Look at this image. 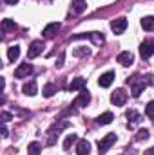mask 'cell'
<instances>
[{"instance_id":"cell-1","label":"cell","mask_w":154,"mask_h":155,"mask_svg":"<svg viewBox=\"0 0 154 155\" xmlns=\"http://www.w3.org/2000/svg\"><path fill=\"white\" fill-rule=\"evenodd\" d=\"M151 83V76H147V79L145 78H142V76H132V78H129L127 79V85H131V92H132V96L134 97H140V94L143 92V88L147 87Z\"/></svg>"},{"instance_id":"cell-2","label":"cell","mask_w":154,"mask_h":155,"mask_svg":"<svg viewBox=\"0 0 154 155\" xmlns=\"http://www.w3.org/2000/svg\"><path fill=\"white\" fill-rule=\"evenodd\" d=\"M116 141H118V135H116V134H113V132H111V134H107V135H105V137H103V139L98 143L100 153L107 152V150H109V148H111V146H113V144L116 143Z\"/></svg>"},{"instance_id":"cell-3","label":"cell","mask_w":154,"mask_h":155,"mask_svg":"<svg viewBox=\"0 0 154 155\" xmlns=\"http://www.w3.org/2000/svg\"><path fill=\"white\" fill-rule=\"evenodd\" d=\"M127 101V92L123 88H116L114 92L111 94V103L116 105V107H123Z\"/></svg>"},{"instance_id":"cell-4","label":"cell","mask_w":154,"mask_h":155,"mask_svg":"<svg viewBox=\"0 0 154 155\" xmlns=\"http://www.w3.org/2000/svg\"><path fill=\"white\" fill-rule=\"evenodd\" d=\"M45 49V45H44V41L42 40H37V41H33L31 45H29V51H27V58L29 60H35L37 56L42 54V51Z\"/></svg>"},{"instance_id":"cell-5","label":"cell","mask_w":154,"mask_h":155,"mask_svg":"<svg viewBox=\"0 0 154 155\" xmlns=\"http://www.w3.org/2000/svg\"><path fill=\"white\" fill-rule=\"evenodd\" d=\"M152 54H154V41H143L140 45V56L143 60H149Z\"/></svg>"},{"instance_id":"cell-6","label":"cell","mask_w":154,"mask_h":155,"mask_svg":"<svg viewBox=\"0 0 154 155\" xmlns=\"http://www.w3.org/2000/svg\"><path fill=\"white\" fill-rule=\"evenodd\" d=\"M89 101H91V92L83 88V90H82V92L78 94V97L75 99V103H73V105L82 108V107H87V105H89Z\"/></svg>"},{"instance_id":"cell-7","label":"cell","mask_w":154,"mask_h":155,"mask_svg":"<svg viewBox=\"0 0 154 155\" xmlns=\"http://www.w3.org/2000/svg\"><path fill=\"white\" fill-rule=\"evenodd\" d=\"M111 29H113V33L116 35H121L125 29H127V20L125 18H116L111 22Z\"/></svg>"},{"instance_id":"cell-8","label":"cell","mask_w":154,"mask_h":155,"mask_svg":"<svg viewBox=\"0 0 154 155\" xmlns=\"http://www.w3.org/2000/svg\"><path fill=\"white\" fill-rule=\"evenodd\" d=\"M31 72H33V65H31V63H22L20 67H16L15 78H29Z\"/></svg>"},{"instance_id":"cell-9","label":"cell","mask_w":154,"mask_h":155,"mask_svg":"<svg viewBox=\"0 0 154 155\" xmlns=\"http://www.w3.org/2000/svg\"><path fill=\"white\" fill-rule=\"evenodd\" d=\"M91 153V143L87 139H80L76 143V155H89Z\"/></svg>"},{"instance_id":"cell-10","label":"cell","mask_w":154,"mask_h":155,"mask_svg":"<svg viewBox=\"0 0 154 155\" xmlns=\"http://www.w3.org/2000/svg\"><path fill=\"white\" fill-rule=\"evenodd\" d=\"M114 81V72L113 71H107L105 74H102L100 79H98V85L100 87H103V88H107V87H111V83Z\"/></svg>"},{"instance_id":"cell-11","label":"cell","mask_w":154,"mask_h":155,"mask_svg":"<svg viewBox=\"0 0 154 155\" xmlns=\"http://www.w3.org/2000/svg\"><path fill=\"white\" fill-rule=\"evenodd\" d=\"M132 61H134V56H132V52H129V51H123V52H120V54H118V63H121L123 67H129Z\"/></svg>"},{"instance_id":"cell-12","label":"cell","mask_w":154,"mask_h":155,"mask_svg":"<svg viewBox=\"0 0 154 155\" xmlns=\"http://www.w3.org/2000/svg\"><path fill=\"white\" fill-rule=\"evenodd\" d=\"M60 27H62V25H60L58 22H53V24H49V25L44 27L42 35H44V36H53V35H56V33L60 31Z\"/></svg>"},{"instance_id":"cell-13","label":"cell","mask_w":154,"mask_h":155,"mask_svg":"<svg viewBox=\"0 0 154 155\" xmlns=\"http://www.w3.org/2000/svg\"><path fill=\"white\" fill-rule=\"evenodd\" d=\"M83 87H85V78H75L69 85V90L76 92V90H83Z\"/></svg>"},{"instance_id":"cell-14","label":"cell","mask_w":154,"mask_h":155,"mask_svg":"<svg viewBox=\"0 0 154 155\" xmlns=\"http://www.w3.org/2000/svg\"><path fill=\"white\" fill-rule=\"evenodd\" d=\"M22 90H24L26 96H35V94H37V81H35V79L27 81V83L22 87Z\"/></svg>"},{"instance_id":"cell-15","label":"cell","mask_w":154,"mask_h":155,"mask_svg":"<svg viewBox=\"0 0 154 155\" xmlns=\"http://www.w3.org/2000/svg\"><path fill=\"white\" fill-rule=\"evenodd\" d=\"M142 27L147 33H152L154 31V16H143L142 18Z\"/></svg>"},{"instance_id":"cell-16","label":"cell","mask_w":154,"mask_h":155,"mask_svg":"<svg viewBox=\"0 0 154 155\" xmlns=\"http://www.w3.org/2000/svg\"><path fill=\"white\" fill-rule=\"evenodd\" d=\"M18 56H20V47H18V45H11V47L7 49V58H9V61H16Z\"/></svg>"},{"instance_id":"cell-17","label":"cell","mask_w":154,"mask_h":155,"mask_svg":"<svg viewBox=\"0 0 154 155\" xmlns=\"http://www.w3.org/2000/svg\"><path fill=\"white\" fill-rule=\"evenodd\" d=\"M113 119H114L113 112H103L102 116H98L96 123H98V124H109V123H113Z\"/></svg>"},{"instance_id":"cell-18","label":"cell","mask_w":154,"mask_h":155,"mask_svg":"<svg viewBox=\"0 0 154 155\" xmlns=\"http://www.w3.org/2000/svg\"><path fill=\"white\" fill-rule=\"evenodd\" d=\"M85 7H87V4H85V0H73V13H83L85 11Z\"/></svg>"},{"instance_id":"cell-19","label":"cell","mask_w":154,"mask_h":155,"mask_svg":"<svg viewBox=\"0 0 154 155\" xmlns=\"http://www.w3.org/2000/svg\"><path fill=\"white\" fill-rule=\"evenodd\" d=\"M42 153V146H40V143H31L29 146H27V155H40Z\"/></svg>"},{"instance_id":"cell-20","label":"cell","mask_w":154,"mask_h":155,"mask_svg":"<svg viewBox=\"0 0 154 155\" xmlns=\"http://www.w3.org/2000/svg\"><path fill=\"white\" fill-rule=\"evenodd\" d=\"M76 38H91V40H94L96 43H103V36H102L100 33H89V35H78Z\"/></svg>"},{"instance_id":"cell-21","label":"cell","mask_w":154,"mask_h":155,"mask_svg":"<svg viewBox=\"0 0 154 155\" xmlns=\"http://www.w3.org/2000/svg\"><path fill=\"white\" fill-rule=\"evenodd\" d=\"M78 141H80V139H78V135H75V134L67 135V137H65V141H64V148H65V150H69V148H71L75 143H78Z\"/></svg>"},{"instance_id":"cell-22","label":"cell","mask_w":154,"mask_h":155,"mask_svg":"<svg viewBox=\"0 0 154 155\" xmlns=\"http://www.w3.org/2000/svg\"><path fill=\"white\" fill-rule=\"evenodd\" d=\"M54 92H56V87H54L53 83H47V85L44 87V92H42V94H44V97H53Z\"/></svg>"},{"instance_id":"cell-23","label":"cell","mask_w":154,"mask_h":155,"mask_svg":"<svg viewBox=\"0 0 154 155\" xmlns=\"http://www.w3.org/2000/svg\"><path fill=\"white\" fill-rule=\"evenodd\" d=\"M15 27H16L15 20H9V18H5V20L2 22V29H4V31H13Z\"/></svg>"},{"instance_id":"cell-24","label":"cell","mask_w":154,"mask_h":155,"mask_svg":"<svg viewBox=\"0 0 154 155\" xmlns=\"http://www.w3.org/2000/svg\"><path fill=\"white\" fill-rule=\"evenodd\" d=\"M145 116L149 117V119H152V123H154V101H149V103H147V107H145Z\"/></svg>"},{"instance_id":"cell-25","label":"cell","mask_w":154,"mask_h":155,"mask_svg":"<svg viewBox=\"0 0 154 155\" xmlns=\"http://www.w3.org/2000/svg\"><path fill=\"white\" fill-rule=\"evenodd\" d=\"M127 119L132 121V123H136V121H140V114L136 110H127Z\"/></svg>"},{"instance_id":"cell-26","label":"cell","mask_w":154,"mask_h":155,"mask_svg":"<svg viewBox=\"0 0 154 155\" xmlns=\"http://www.w3.org/2000/svg\"><path fill=\"white\" fill-rule=\"evenodd\" d=\"M147 137H149V130H147V128L138 130V135H136V139H138V141H143V139H147Z\"/></svg>"},{"instance_id":"cell-27","label":"cell","mask_w":154,"mask_h":155,"mask_svg":"<svg viewBox=\"0 0 154 155\" xmlns=\"http://www.w3.org/2000/svg\"><path fill=\"white\" fill-rule=\"evenodd\" d=\"M0 117H2V123H7V121H11V117L13 116H11L9 112H2V116Z\"/></svg>"},{"instance_id":"cell-28","label":"cell","mask_w":154,"mask_h":155,"mask_svg":"<svg viewBox=\"0 0 154 155\" xmlns=\"http://www.w3.org/2000/svg\"><path fill=\"white\" fill-rule=\"evenodd\" d=\"M2 137H7V128H5V124L2 126Z\"/></svg>"},{"instance_id":"cell-29","label":"cell","mask_w":154,"mask_h":155,"mask_svg":"<svg viewBox=\"0 0 154 155\" xmlns=\"http://www.w3.org/2000/svg\"><path fill=\"white\" fill-rule=\"evenodd\" d=\"M4 2H5V4H9V5H15L18 0H4Z\"/></svg>"},{"instance_id":"cell-30","label":"cell","mask_w":154,"mask_h":155,"mask_svg":"<svg viewBox=\"0 0 154 155\" xmlns=\"http://www.w3.org/2000/svg\"><path fill=\"white\" fill-rule=\"evenodd\" d=\"M145 155H154V148H149V150L145 152Z\"/></svg>"}]
</instances>
